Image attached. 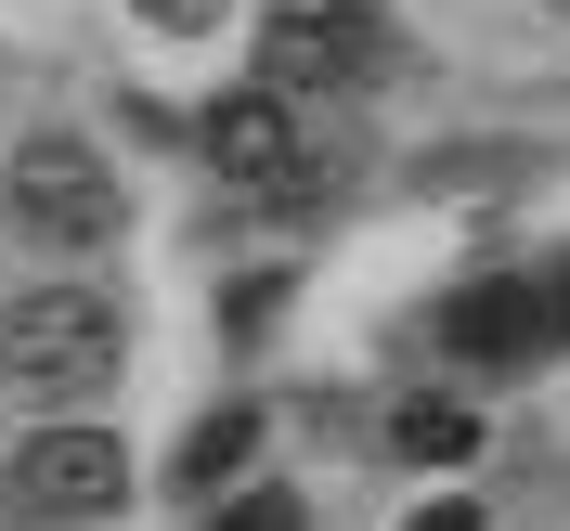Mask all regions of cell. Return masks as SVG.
Returning a JSON list of instances; mask_svg holds the SVG:
<instances>
[{
    "label": "cell",
    "mask_w": 570,
    "mask_h": 531,
    "mask_svg": "<svg viewBox=\"0 0 570 531\" xmlns=\"http://www.w3.org/2000/svg\"><path fill=\"white\" fill-rule=\"evenodd\" d=\"M117 363H130V324H117L105 285H39V298H13L0 312V376L39 402H91L117 390Z\"/></svg>",
    "instance_id": "1"
},
{
    "label": "cell",
    "mask_w": 570,
    "mask_h": 531,
    "mask_svg": "<svg viewBox=\"0 0 570 531\" xmlns=\"http://www.w3.org/2000/svg\"><path fill=\"white\" fill-rule=\"evenodd\" d=\"M13 220H27L39 247H66V259H91V247H117V220H130V195H117V169L91 156V142H66V130H39L27 156H13Z\"/></svg>",
    "instance_id": "2"
},
{
    "label": "cell",
    "mask_w": 570,
    "mask_h": 531,
    "mask_svg": "<svg viewBox=\"0 0 570 531\" xmlns=\"http://www.w3.org/2000/svg\"><path fill=\"white\" fill-rule=\"evenodd\" d=\"M117 493H130V454H117L105 427H39V441H13V466H0V505H13V531L117 519Z\"/></svg>",
    "instance_id": "3"
},
{
    "label": "cell",
    "mask_w": 570,
    "mask_h": 531,
    "mask_svg": "<svg viewBox=\"0 0 570 531\" xmlns=\"http://www.w3.org/2000/svg\"><path fill=\"white\" fill-rule=\"evenodd\" d=\"M363 78H390V27L363 13V0H285L273 27H259V91H363Z\"/></svg>",
    "instance_id": "4"
},
{
    "label": "cell",
    "mask_w": 570,
    "mask_h": 531,
    "mask_svg": "<svg viewBox=\"0 0 570 531\" xmlns=\"http://www.w3.org/2000/svg\"><path fill=\"white\" fill-rule=\"evenodd\" d=\"M195 142H208V169H234L247 195H298V169H312V142H298V105L285 91H220L208 117H195Z\"/></svg>",
    "instance_id": "5"
},
{
    "label": "cell",
    "mask_w": 570,
    "mask_h": 531,
    "mask_svg": "<svg viewBox=\"0 0 570 531\" xmlns=\"http://www.w3.org/2000/svg\"><path fill=\"white\" fill-rule=\"evenodd\" d=\"M441 351L480 363V376H532V363H544V337H532V273H480L454 312H441Z\"/></svg>",
    "instance_id": "6"
},
{
    "label": "cell",
    "mask_w": 570,
    "mask_h": 531,
    "mask_svg": "<svg viewBox=\"0 0 570 531\" xmlns=\"http://www.w3.org/2000/svg\"><path fill=\"white\" fill-rule=\"evenodd\" d=\"M247 454H259V402H220V415H195V427H181V466H169V493L220 505V480H247Z\"/></svg>",
    "instance_id": "7"
},
{
    "label": "cell",
    "mask_w": 570,
    "mask_h": 531,
    "mask_svg": "<svg viewBox=\"0 0 570 531\" xmlns=\"http://www.w3.org/2000/svg\"><path fill=\"white\" fill-rule=\"evenodd\" d=\"M390 454L402 466H466V454H480V415L441 402V390H415V402H390Z\"/></svg>",
    "instance_id": "8"
},
{
    "label": "cell",
    "mask_w": 570,
    "mask_h": 531,
    "mask_svg": "<svg viewBox=\"0 0 570 531\" xmlns=\"http://www.w3.org/2000/svg\"><path fill=\"white\" fill-rule=\"evenodd\" d=\"M208 531H312V505L285 493V480H259V493H234V505H208Z\"/></svg>",
    "instance_id": "9"
},
{
    "label": "cell",
    "mask_w": 570,
    "mask_h": 531,
    "mask_svg": "<svg viewBox=\"0 0 570 531\" xmlns=\"http://www.w3.org/2000/svg\"><path fill=\"white\" fill-rule=\"evenodd\" d=\"M532 337H544V351H570V259H544V273H532Z\"/></svg>",
    "instance_id": "10"
},
{
    "label": "cell",
    "mask_w": 570,
    "mask_h": 531,
    "mask_svg": "<svg viewBox=\"0 0 570 531\" xmlns=\"http://www.w3.org/2000/svg\"><path fill=\"white\" fill-rule=\"evenodd\" d=\"M142 27H169V39H195V27H220V0H142Z\"/></svg>",
    "instance_id": "11"
},
{
    "label": "cell",
    "mask_w": 570,
    "mask_h": 531,
    "mask_svg": "<svg viewBox=\"0 0 570 531\" xmlns=\"http://www.w3.org/2000/svg\"><path fill=\"white\" fill-rule=\"evenodd\" d=\"M402 531H480V505H415Z\"/></svg>",
    "instance_id": "12"
},
{
    "label": "cell",
    "mask_w": 570,
    "mask_h": 531,
    "mask_svg": "<svg viewBox=\"0 0 570 531\" xmlns=\"http://www.w3.org/2000/svg\"><path fill=\"white\" fill-rule=\"evenodd\" d=\"M558 13H570V0H558Z\"/></svg>",
    "instance_id": "13"
}]
</instances>
